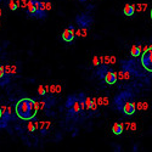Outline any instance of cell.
I'll list each match as a JSON object with an SVG mask.
<instances>
[{"label": "cell", "mask_w": 152, "mask_h": 152, "mask_svg": "<svg viewBox=\"0 0 152 152\" xmlns=\"http://www.w3.org/2000/svg\"><path fill=\"white\" fill-rule=\"evenodd\" d=\"M74 34L77 37H82V38H85L88 35V28L86 27H79L77 31L74 32Z\"/></svg>", "instance_id": "obj_13"}, {"label": "cell", "mask_w": 152, "mask_h": 152, "mask_svg": "<svg viewBox=\"0 0 152 152\" xmlns=\"http://www.w3.org/2000/svg\"><path fill=\"white\" fill-rule=\"evenodd\" d=\"M17 4H16V1L15 0H9V9L11 10V11H16L17 10Z\"/></svg>", "instance_id": "obj_20"}, {"label": "cell", "mask_w": 152, "mask_h": 152, "mask_svg": "<svg viewBox=\"0 0 152 152\" xmlns=\"http://www.w3.org/2000/svg\"><path fill=\"white\" fill-rule=\"evenodd\" d=\"M42 5H43V9L48 12V11H50L53 9V5H51V3H48V1H42Z\"/></svg>", "instance_id": "obj_21"}, {"label": "cell", "mask_w": 152, "mask_h": 152, "mask_svg": "<svg viewBox=\"0 0 152 152\" xmlns=\"http://www.w3.org/2000/svg\"><path fill=\"white\" fill-rule=\"evenodd\" d=\"M112 132L115 135H121L123 133V124L122 123H115L112 125Z\"/></svg>", "instance_id": "obj_10"}, {"label": "cell", "mask_w": 152, "mask_h": 152, "mask_svg": "<svg viewBox=\"0 0 152 152\" xmlns=\"http://www.w3.org/2000/svg\"><path fill=\"white\" fill-rule=\"evenodd\" d=\"M27 14L31 17H35V5L33 0H28V4H27Z\"/></svg>", "instance_id": "obj_9"}, {"label": "cell", "mask_w": 152, "mask_h": 152, "mask_svg": "<svg viewBox=\"0 0 152 152\" xmlns=\"http://www.w3.org/2000/svg\"><path fill=\"white\" fill-rule=\"evenodd\" d=\"M141 63L146 71L152 73V45H150L146 51L141 54Z\"/></svg>", "instance_id": "obj_3"}, {"label": "cell", "mask_w": 152, "mask_h": 152, "mask_svg": "<svg viewBox=\"0 0 152 152\" xmlns=\"http://www.w3.org/2000/svg\"><path fill=\"white\" fill-rule=\"evenodd\" d=\"M65 107L67 108V111L69 112V115H72V116H78L79 113H82L78 95L73 94V95L68 96L66 104H65Z\"/></svg>", "instance_id": "obj_2"}, {"label": "cell", "mask_w": 152, "mask_h": 152, "mask_svg": "<svg viewBox=\"0 0 152 152\" xmlns=\"http://www.w3.org/2000/svg\"><path fill=\"white\" fill-rule=\"evenodd\" d=\"M77 22L79 24V27H89L90 24L93 23V18L90 16H88V15H79L77 16Z\"/></svg>", "instance_id": "obj_5"}, {"label": "cell", "mask_w": 152, "mask_h": 152, "mask_svg": "<svg viewBox=\"0 0 152 152\" xmlns=\"http://www.w3.org/2000/svg\"><path fill=\"white\" fill-rule=\"evenodd\" d=\"M91 106H93V97L85 96V110L90 111L91 110Z\"/></svg>", "instance_id": "obj_18"}, {"label": "cell", "mask_w": 152, "mask_h": 152, "mask_svg": "<svg viewBox=\"0 0 152 152\" xmlns=\"http://www.w3.org/2000/svg\"><path fill=\"white\" fill-rule=\"evenodd\" d=\"M27 129L31 132V133H33V132H35L37 130V128H35V124L32 122V119L28 122V124H27Z\"/></svg>", "instance_id": "obj_22"}, {"label": "cell", "mask_w": 152, "mask_h": 152, "mask_svg": "<svg viewBox=\"0 0 152 152\" xmlns=\"http://www.w3.org/2000/svg\"><path fill=\"white\" fill-rule=\"evenodd\" d=\"M78 1H79V0H78Z\"/></svg>", "instance_id": "obj_34"}, {"label": "cell", "mask_w": 152, "mask_h": 152, "mask_svg": "<svg viewBox=\"0 0 152 152\" xmlns=\"http://www.w3.org/2000/svg\"><path fill=\"white\" fill-rule=\"evenodd\" d=\"M99 63H100V58L97 57V56H94L93 57V66H99Z\"/></svg>", "instance_id": "obj_25"}, {"label": "cell", "mask_w": 152, "mask_h": 152, "mask_svg": "<svg viewBox=\"0 0 152 152\" xmlns=\"http://www.w3.org/2000/svg\"><path fill=\"white\" fill-rule=\"evenodd\" d=\"M4 69H5V73L6 74H15L16 71H17V67L15 65H12V66L6 65V66H4Z\"/></svg>", "instance_id": "obj_15"}, {"label": "cell", "mask_w": 152, "mask_h": 152, "mask_svg": "<svg viewBox=\"0 0 152 152\" xmlns=\"http://www.w3.org/2000/svg\"><path fill=\"white\" fill-rule=\"evenodd\" d=\"M151 20H152V10H151Z\"/></svg>", "instance_id": "obj_31"}, {"label": "cell", "mask_w": 152, "mask_h": 152, "mask_svg": "<svg viewBox=\"0 0 152 152\" xmlns=\"http://www.w3.org/2000/svg\"><path fill=\"white\" fill-rule=\"evenodd\" d=\"M130 54L133 57H137L140 56L142 53H141V49H140V45H133L132 49H130Z\"/></svg>", "instance_id": "obj_11"}, {"label": "cell", "mask_w": 152, "mask_h": 152, "mask_svg": "<svg viewBox=\"0 0 152 152\" xmlns=\"http://www.w3.org/2000/svg\"><path fill=\"white\" fill-rule=\"evenodd\" d=\"M38 94L40 96H44L46 94V90H45V85H39L38 86Z\"/></svg>", "instance_id": "obj_23"}, {"label": "cell", "mask_w": 152, "mask_h": 152, "mask_svg": "<svg viewBox=\"0 0 152 152\" xmlns=\"http://www.w3.org/2000/svg\"><path fill=\"white\" fill-rule=\"evenodd\" d=\"M104 78H105V82H106L107 84L112 85V84H115V83L117 82V74H116L115 72H113V71L108 69V71L105 73Z\"/></svg>", "instance_id": "obj_7"}, {"label": "cell", "mask_w": 152, "mask_h": 152, "mask_svg": "<svg viewBox=\"0 0 152 152\" xmlns=\"http://www.w3.org/2000/svg\"><path fill=\"white\" fill-rule=\"evenodd\" d=\"M135 108L137 111H146L148 108V104L146 101H139V102H136V105H135Z\"/></svg>", "instance_id": "obj_12"}, {"label": "cell", "mask_w": 152, "mask_h": 152, "mask_svg": "<svg viewBox=\"0 0 152 152\" xmlns=\"http://www.w3.org/2000/svg\"><path fill=\"white\" fill-rule=\"evenodd\" d=\"M5 69H4V66H0V78H3L4 75H5Z\"/></svg>", "instance_id": "obj_27"}, {"label": "cell", "mask_w": 152, "mask_h": 152, "mask_svg": "<svg viewBox=\"0 0 152 152\" xmlns=\"http://www.w3.org/2000/svg\"><path fill=\"white\" fill-rule=\"evenodd\" d=\"M1 116H3V111H1V107H0V118H1Z\"/></svg>", "instance_id": "obj_28"}, {"label": "cell", "mask_w": 152, "mask_h": 152, "mask_svg": "<svg viewBox=\"0 0 152 152\" xmlns=\"http://www.w3.org/2000/svg\"><path fill=\"white\" fill-rule=\"evenodd\" d=\"M119 79H129L130 78V72L129 71H121L118 73V77Z\"/></svg>", "instance_id": "obj_16"}, {"label": "cell", "mask_w": 152, "mask_h": 152, "mask_svg": "<svg viewBox=\"0 0 152 152\" xmlns=\"http://www.w3.org/2000/svg\"><path fill=\"white\" fill-rule=\"evenodd\" d=\"M15 112L16 115L24 121H31L37 115V110H35V105H34V100L28 99V97H24L21 99L16 104L15 107Z\"/></svg>", "instance_id": "obj_1"}, {"label": "cell", "mask_w": 152, "mask_h": 152, "mask_svg": "<svg viewBox=\"0 0 152 152\" xmlns=\"http://www.w3.org/2000/svg\"><path fill=\"white\" fill-rule=\"evenodd\" d=\"M0 16H1V10H0Z\"/></svg>", "instance_id": "obj_32"}, {"label": "cell", "mask_w": 152, "mask_h": 152, "mask_svg": "<svg viewBox=\"0 0 152 152\" xmlns=\"http://www.w3.org/2000/svg\"><path fill=\"white\" fill-rule=\"evenodd\" d=\"M96 102H97V106H106V105H108V99L100 96L96 99Z\"/></svg>", "instance_id": "obj_17"}, {"label": "cell", "mask_w": 152, "mask_h": 152, "mask_svg": "<svg viewBox=\"0 0 152 152\" xmlns=\"http://www.w3.org/2000/svg\"><path fill=\"white\" fill-rule=\"evenodd\" d=\"M0 51H1V49H0Z\"/></svg>", "instance_id": "obj_33"}, {"label": "cell", "mask_w": 152, "mask_h": 152, "mask_svg": "<svg viewBox=\"0 0 152 152\" xmlns=\"http://www.w3.org/2000/svg\"><path fill=\"white\" fill-rule=\"evenodd\" d=\"M118 110H121L125 116H133L134 113H135V111H136V108H135V102H134V99H132V100H128V101H125L124 104H122L119 107H118Z\"/></svg>", "instance_id": "obj_4"}, {"label": "cell", "mask_w": 152, "mask_h": 152, "mask_svg": "<svg viewBox=\"0 0 152 152\" xmlns=\"http://www.w3.org/2000/svg\"><path fill=\"white\" fill-rule=\"evenodd\" d=\"M0 1H9V0H0Z\"/></svg>", "instance_id": "obj_30"}, {"label": "cell", "mask_w": 152, "mask_h": 152, "mask_svg": "<svg viewBox=\"0 0 152 152\" xmlns=\"http://www.w3.org/2000/svg\"><path fill=\"white\" fill-rule=\"evenodd\" d=\"M123 14H124L125 16H128V17L133 16V15L135 14V6L132 5V4H126V5L124 6V9H123Z\"/></svg>", "instance_id": "obj_8"}, {"label": "cell", "mask_w": 152, "mask_h": 152, "mask_svg": "<svg viewBox=\"0 0 152 152\" xmlns=\"http://www.w3.org/2000/svg\"><path fill=\"white\" fill-rule=\"evenodd\" d=\"M126 128L129 130H135L136 129V123H126Z\"/></svg>", "instance_id": "obj_24"}, {"label": "cell", "mask_w": 152, "mask_h": 152, "mask_svg": "<svg viewBox=\"0 0 152 152\" xmlns=\"http://www.w3.org/2000/svg\"><path fill=\"white\" fill-rule=\"evenodd\" d=\"M7 125V121H5L4 118H0V128H5Z\"/></svg>", "instance_id": "obj_26"}, {"label": "cell", "mask_w": 152, "mask_h": 152, "mask_svg": "<svg viewBox=\"0 0 152 152\" xmlns=\"http://www.w3.org/2000/svg\"><path fill=\"white\" fill-rule=\"evenodd\" d=\"M74 32H75V31H73V29H71V28H66L65 31H63V33H62V39H63V42L72 43V42L74 40V37H75Z\"/></svg>", "instance_id": "obj_6"}, {"label": "cell", "mask_w": 152, "mask_h": 152, "mask_svg": "<svg viewBox=\"0 0 152 152\" xmlns=\"http://www.w3.org/2000/svg\"><path fill=\"white\" fill-rule=\"evenodd\" d=\"M146 9H147V4H136V6H135L136 12H142Z\"/></svg>", "instance_id": "obj_19"}, {"label": "cell", "mask_w": 152, "mask_h": 152, "mask_svg": "<svg viewBox=\"0 0 152 152\" xmlns=\"http://www.w3.org/2000/svg\"><path fill=\"white\" fill-rule=\"evenodd\" d=\"M61 90H62V88H61V85H58V84H53V85L49 86V93L58 94V93H61Z\"/></svg>", "instance_id": "obj_14"}, {"label": "cell", "mask_w": 152, "mask_h": 152, "mask_svg": "<svg viewBox=\"0 0 152 152\" xmlns=\"http://www.w3.org/2000/svg\"><path fill=\"white\" fill-rule=\"evenodd\" d=\"M79 1H82V3H84V1H86V0H79Z\"/></svg>", "instance_id": "obj_29"}]
</instances>
